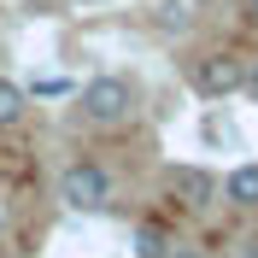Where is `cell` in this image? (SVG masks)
<instances>
[{
  "instance_id": "6da1fadb",
  "label": "cell",
  "mask_w": 258,
  "mask_h": 258,
  "mask_svg": "<svg viewBox=\"0 0 258 258\" xmlns=\"http://www.w3.org/2000/svg\"><path fill=\"white\" fill-rule=\"evenodd\" d=\"M59 200H64L71 211H106V206H112V170H106V164H94V159L64 164Z\"/></svg>"
},
{
  "instance_id": "7a4b0ae2",
  "label": "cell",
  "mask_w": 258,
  "mask_h": 258,
  "mask_svg": "<svg viewBox=\"0 0 258 258\" xmlns=\"http://www.w3.org/2000/svg\"><path fill=\"white\" fill-rule=\"evenodd\" d=\"M135 100H141V94H135V82H129V77H94V82L77 94V106H82L88 123H123V117L135 112Z\"/></svg>"
},
{
  "instance_id": "3957f363",
  "label": "cell",
  "mask_w": 258,
  "mask_h": 258,
  "mask_svg": "<svg viewBox=\"0 0 258 258\" xmlns=\"http://www.w3.org/2000/svg\"><path fill=\"white\" fill-rule=\"evenodd\" d=\"M194 82V94H206V100H223V94H241L246 88V59L241 53H200L188 71Z\"/></svg>"
},
{
  "instance_id": "277c9868",
  "label": "cell",
  "mask_w": 258,
  "mask_h": 258,
  "mask_svg": "<svg viewBox=\"0 0 258 258\" xmlns=\"http://www.w3.org/2000/svg\"><path fill=\"white\" fill-rule=\"evenodd\" d=\"M164 182H170V200H176V206H188V211H206L211 200L223 194V182L211 176V170H200V164H176Z\"/></svg>"
},
{
  "instance_id": "5b68a950",
  "label": "cell",
  "mask_w": 258,
  "mask_h": 258,
  "mask_svg": "<svg viewBox=\"0 0 258 258\" xmlns=\"http://www.w3.org/2000/svg\"><path fill=\"white\" fill-rule=\"evenodd\" d=\"M223 200L235 211H258V159L252 164H235V170L223 176Z\"/></svg>"
},
{
  "instance_id": "8992f818",
  "label": "cell",
  "mask_w": 258,
  "mask_h": 258,
  "mask_svg": "<svg viewBox=\"0 0 258 258\" xmlns=\"http://www.w3.org/2000/svg\"><path fill=\"white\" fill-rule=\"evenodd\" d=\"M24 112H30V94H24V88H18L12 77H0V129L24 123Z\"/></svg>"
},
{
  "instance_id": "52a82bcc",
  "label": "cell",
  "mask_w": 258,
  "mask_h": 258,
  "mask_svg": "<svg viewBox=\"0 0 258 258\" xmlns=\"http://www.w3.org/2000/svg\"><path fill=\"white\" fill-rule=\"evenodd\" d=\"M170 246H176V241H170L159 223H141V229H135V258H170Z\"/></svg>"
},
{
  "instance_id": "ba28073f",
  "label": "cell",
  "mask_w": 258,
  "mask_h": 258,
  "mask_svg": "<svg viewBox=\"0 0 258 258\" xmlns=\"http://www.w3.org/2000/svg\"><path fill=\"white\" fill-rule=\"evenodd\" d=\"M241 94H246V100H252V106H258V53H252V59H246V88H241Z\"/></svg>"
},
{
  "instance_id": "9c48e42d",
  "label": "cell",
  "mask_w": 258,
  "mask_h": 258,
  "mask_svg": "<svg viewBox=\"0 0 258 258\" xmlns=\"http://www.w3.org/2000/svg\"><path fill=\"white\" fill-rule=\"evenodd\" d=\"M170 258H206V246H194V241H176V246H170Z\"/></svg>"
},
{
  "instance_id": "30bf717a",
  "label": "cell",
  "mask_w": 258,
  "mask_h": 258,
  "mask_svg": "<svg viewBox=\"0 0 258 258\" xmlns=\"http://www.w3.org/2000/svg\"><path fill=\"white\" fill-rule=\"evenodd\" d=\"M246 258H258V241H246Z\"/></svg>"
},
{
  "instance_id": "8fae6325",
  "label": "cell",
  "mask_w": 258,
  "mask_h": 258,
  "mask_svg": "<svg viewBox=\"0 0 258 258\" xmlns=\"http://www.w3.org/2000/svg\"><path fill=\"white\" fill-rule=\"evenodd\" d=\"M246 12H252V18H258V0H246Z\"/></svg>"
}]
</instances>
